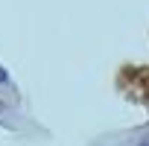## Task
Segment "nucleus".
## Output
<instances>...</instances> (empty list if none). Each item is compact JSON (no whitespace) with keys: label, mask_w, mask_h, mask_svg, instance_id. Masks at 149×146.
Listing matches in <instances>:
<instances>
[{"label":"nucleus","mask_w":149,"mask_h":146,"mask_svg":"<svg viewBox=\"0 0 149 146\" xmlns=\"http://www.w3.org/2000/svg\"><path fill=\"white\" fill-rule=\"evenodd\" d=\"M143 146H149V143H143Z\"/></svg>","instance_id":"obj_2"},{"label":"nucleus","mask_w":149,"mask_h":146,"mask_svg":"<svg viewBox=\"0 0 149 146\" xmlns=\"http://www.w3.org/2000/svg\"><path fill=\"white\" fill-rule=\"evenodd\" d=\"M0 82H6V70L3 67H0Z\"/></svg>","instance_id":"obj_1"}]
</instances>
